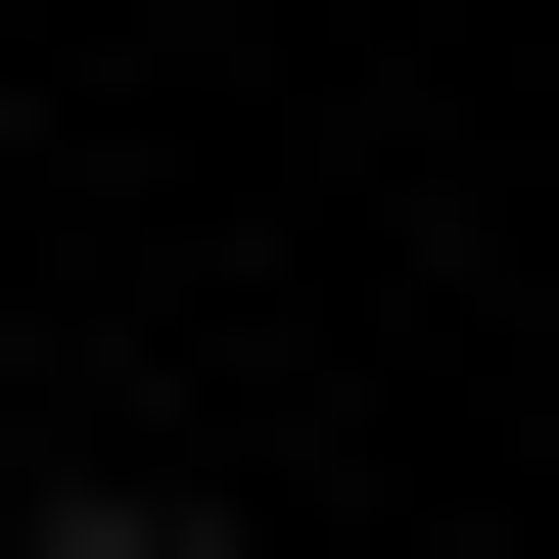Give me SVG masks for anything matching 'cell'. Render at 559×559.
Segmentation results:
<instances>
[{"label":"cell","mask_w":559,"mask_h":559,"mask_svg":"<svg viewBox=\"0 0 559 559\" xmlns=\"http://www.w3.org/2000/svg\"><path fill=\"white\" fill-rule=\"evenodd\" d=\"M0 559H234V513H187V466H94V513H0Z\"/></svg>","instance_id":"1"}]
</instances>
